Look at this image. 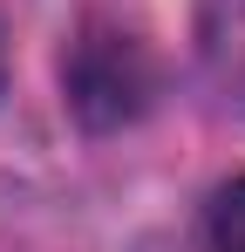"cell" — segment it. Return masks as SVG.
<instances>
[{
  "label": "cell",
  "mask_w": 245,
  "mask_h": 252,
  "mask_svg": "<svg viewBox=\"0 0 245 252\" xmlns=\"http://www.w3.org/2000/svg\"><path fill=\"white\" fill-rule=\"evenodd\" d=\"M150 95V68H143V48L129 34H82L75 62H68V102H75L82 123H122L136 116Z\"/></svg>",
  "instance_id": "1"
},
{
  "label": "cell",
  "mask_w": 245,
  "mask_h": 252,
  "mask_svg": "<svg viewBox=\"0 0 245 252\" xmlns=\"http://www.w3.org/2000/svg\"><path fill=\"white\" fill-rule=\"evenodd\" d=\"M198 41H204L211 82L225 89L232 102H245V0H204Z\"/></svg>",
  "instance_id": "2"
},
{
  "label": "cell",
  "mask_w": 245,
  "mask_h": 252,
  "mask_svg": "<svg viewBox=\"0 0 245 252\" xmlns=\"http://www.w3.org/2000/svg\"><path fill=\"white\" fill-rule=\"evenodd\" d=\"M204 252H245V177H232L204 211Z\"/></svg>",
  "instance_id": "3"
}]
</instances>
